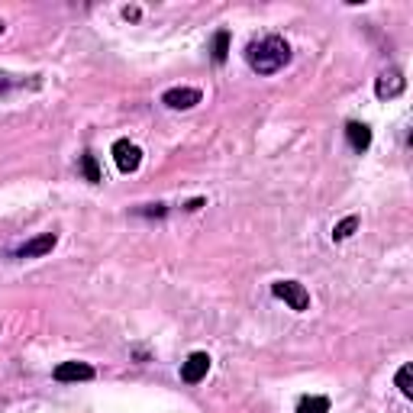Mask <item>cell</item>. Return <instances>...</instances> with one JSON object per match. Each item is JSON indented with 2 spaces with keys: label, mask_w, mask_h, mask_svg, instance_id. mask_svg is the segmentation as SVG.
<instances>
[{
  "label": "cell",
  "mask_w": 413,
  "mask_h": 413,
  "mask_svg": "<svg viewBox=\"0 0 413 413\" xmlns=\"http://www.w3.org/2000/svg\"><path fill=\"white\" fill-rule=\"evenodd\" d=\"M245 61L259 75H275L291 61V45L281 36H265V39H259V43L245 49Z\"/></svg>",
  "instance_id": "6da1fadb"
},
{
  "label": "cell",
  "mask_w": 413,
  "mask_h": 413,
  "mask_svg": "<svg viewBox=\"0 0 413 413\" xmlns=\"http://www.w3.org/2000/svg\"><path fill=\"white\" fill-rule=\"evenodd\" d=\"M271 294L281 297L291 310H307L310 307V294H307V287L300 281H275L271 284Z\"/></svg>",
  "instance_id": "7a4b0ae2"
},
{
  "label": "cell",
  "mask_w": 413,
  "mask_h": 413,
  "mask_svg": "<svg viewBox=\"0 0 413 413\" xmlns=\"http://www.w3.org/2000/svg\"><path fill=\"white\" fill-rule=\"evenodd\" d=\"M113 161H117V168L123 171V175H133V171L143 165V149L133 145L129 139H119V143H113Z\"/></svg>",
  "instance_id": "3957f363"
},
{
  "label": "cell",
  "mask_w": 413,
  "mask_h": 413,
  "mask_svg": "<svg viewBox=\"0 0 413 413\" xmlns=\"http://www.w3.org/2000/svg\"><path fill=\"white\" fill-rule=\"evenodd\" d=\"M407 87V78L397 71V68H391V71H384V75L375 81V94H378V101H391V97H400Z\"/></svg>",
  "instance_id": "277c9868"
},
{
  "label": "cell",
  "mask_w": 413,
  "mask_h": 413,
  "mask_svg": "<svg viewBox=\"0 0 413 413\" xmlns=\"http://www.w3.org/2000/svg\"><path fill=\"white\" fill-rule=\"evenodd\" d=\"M161 103L168 110H191L201 103V91L197 87H171L161 94Z\"/></svg>",
  "instance_id": "5b68a950"
},
{
  "label": "cell",
  "mask_w": 413,
  "mask_h": 413,
  "mask_svg": "<svg viewBox=\"0 0 413 413\" xmlns=\"http://www.w3.org/2000/svg\"><path fill=\"white\" fill-rule=\"evenodd\" d=\"M207 371H210V355L194 352V355H187V362L181 365V378H184L187 384H197V381L207 378Z\"/></svg>",
  "instance_id": "8992f818"
},
{
  "label": "cell",
  "mask_w": 413,
  "mask_h": 413,
  "mask_svg": "<svg viewBox=\"0 0 413 413\" xmlns=\"http://www.w3.org/2000/svg\"><path fill=\"white\" fill-rule=\"evenodd\" d=\"M52 375H55V381H61V384H65V381H91L94 368L87 362H61Z\"/></svg>",
  "instance_id": "52a82bcc"
},
{
  "label": "cell",
  "mask_w": 413,
  "mask_h": 413,
  "mask_svg": "<svg viewBox=\"0 0 413 413\" xmlns=\"http://www.w3.org/2000/svg\"><path fill=\"white\" fill-rule=\"evenodd\" d=\"M55 242H59V236L55 233H43V236H36V239H29V242L20 249V259H39V255H49L52 249H55Z\"/></svg>",
  "instance_id": "ba28073f"
},
{
  "label": "cell",
  "mask_w": 413,
  "mask_h": 413,
  "mask_svg": "<svg viewBox=\"0 0 413 413\" xmlns=\"http://www.w3.org/2000/svg\"><path fill=\"white\" fill-rule=\"evenodd\" d=\"M346 139H349V145H352L355 152H365V149L371 145V129L365 126V123H349Z\"/></svg>",
  "instance_id": "9c48e42d"
},
{
  "label": "cell",
  "mask_w": 413,
  "mask_h": 413,
  "mask_svg": "<svg viewBox=\"0 0 413 413\" xmlns=\"http://www.w3.org/2000/svg\"><path fill=\"white\" fill-rule=\"evenodd\" d=\"M297 413H329V397H323V394L304 397V400L297 404Z\"/></svg>",
  "instance_id": "30bf717a"
},
{
  "label": "cell",
  "mask_w": 413,
  "mask_h": 413,
  "mask_svg": "<svg viewBox=\"0 0 413 413\" xmlns=\"http://www.w3.org/2000/svg\"><path fill=\"white\" fill-rule=\"evenodd\" d=\"M226 55H229V33H226V29H219V33L213 36V61H217V65H223V61H226Z\"/></svg>",
  "instance_id": "8fae6325"
},
{
  "label": "cell",
  "mask_w": 413,
  "mask_h": 413,
  "mask_svg": "<svg viewBox=\"0 0 413 413\" xmlns=\"http://www.w3.org/2000/svg\"><path fill=\"white\" fill-rule=\"evenodd\" d=\"M355 229H358V217H346L342 223H336V229H333V239H336V242H342V239L352 236Z\"/></svg>",
  "instance_id": "7c38bea8"
},
{
  "label": "cell",
  "mask_w": 413,
  "mask_h": 413,
  "mask_svg": "<svg viewBox=\"0 0 413 413\" xmlns=\"http://www.w3.org/2000/svg\"><path fill=\"white\" fill-rule=\"evenodd\" d=\"M397 388H400L404 397H413V368L410 365H404V368L397 371Z\"/></svg>",
  "instance_id": "4fadbf2b"
},
{
  "label": "cell",
  "mask_w": 413,
  "mask_h": 413,
  "mask_svg": "<svg viewBox=\"0 0 413 413\" xmlns=\"http://www.w3.org/2000/svg\"><path fill=\"white\" fill-rule=\"evenodd\" d=\"M81 168H85V177L91 181V184L103 181V177H101V168H97V159H94V155H85V159H81Z\"/></svg>",
  "instance_id": "5bb4252c"
},
{
  "label": "cell",
  "mask_w": 413,
  "mask_h": 413,
  "mask_svg": "<svg viewBox=\"0 0 413 413\" xmlns=\"http://www.w3.org/2000/svg\"><path fill=\"white\" fill-rule=\"evenodd\" d=\"M17 85H20V81L13 75H0V94H7L10 87H17Z\"/></svg>",
  "instance_id": "9a60e30c"
},
{
  "label": "cell",
  "mask_w": 413,
  "mask_h": 413,
  "mask_svg": "<svg viewBox=\"0 0 413 413\" xmlns=\"http://www.w3.org/2000/svg\"><path fill=\"white\" fill-rule=\"evenodd\" d=\"M123 17H126V20H139V10H136V7H126V10H123Z\"/></svg>",
  "instance_id": "2e32d148"
},
{
  "label": "cell",
  "mask_w": 413,
  "mask_h": 413,
  "mask_svg": "<svg viewBox=\"0 0 413 413\" xmlns=\"http://www.w3.org/2000/svg\"><path fill=\"white\" fill-rule=\"evenodd\" d=\"M0 33H3V23H0Z\"/></svg>",
  "instance_id": "e0dca14e"
}]
</instances>
